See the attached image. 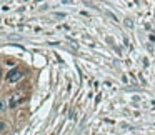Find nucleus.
Segmentation results:
<instances>
[{"instance_id":"nucleus-2","label":"nucleus","mask_w":155,"mask_h":135,"mask_svg":"<svg viewBox=\"0 0 155 135\" xmlns=\"http://www.w3.org/2000/svg\"><path fill=\"white\" fill-rule=\"evenodd\" d=\"M20 103H22V95L20 93H13V95L9 97V107L10 109H15V107L20 105Z\"/></svg>"},{"instance_id":"nucleus-1","label":"nucleus","mask_w":155,"mask_h":135,"mask_svg":"<svg viewBox=\"0 0 155 135\" xmlns=\"http://www.w3.org/2000/svg\"><path fill=\"white\" fill-rule=\"evenodd\" d=\"M24 77V72H22L20 68H13V70H10L9 75H7V80L10 82V84H15V82H18Z\"/></svg>"},{"instance_id":"nucleus-4","label":"nucleus","mask_w":155,"mask_h":135,"mask_svg":"<svg viewBox=\"0 0 155 135\" xmlns=\"http://www.w3.org/2000/svg\"><path fill=\"white\" fill-rule=\"evenodd\" d=\"M5 109H7V105H5V100H2V114L5 112Z\"/></svg>"},{"instance_id":"nucleus-3","label":"nucleus","mask_w":155,"mask_h":135,"mask_svg":"<svg viewBox=\"0 0 155 135\" xmlns=\"http://www.w3.org/2000/svg\"><path fill=\"white\" fill-rule=\"evenodd\" d=\"M125 27H129V29H132V27H134V22L130 20V18H127V20H125Z\"/></svg>"}]
</instances>
